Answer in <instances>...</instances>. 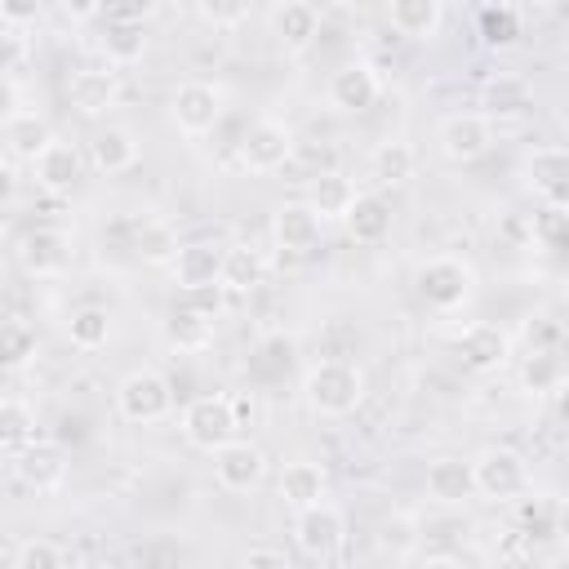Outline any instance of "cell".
Here are the masks:
<instances>
[{"instance_id":"1","label":"cell","mask_w":569,"mask_h":569,"mask_svg":"<svg viewBox=\"0 0 569 569\" xmlns=\"http://www.w3.org/2000/svg\"><path fill=\"white\" fill-rule=\"evenodd\" d=\"M302 396H307V405H311L316 413L342 418V413H351V409L365 400V373H360V365H351V360H320V365L307 369Z\"/></svg>"},{"instance_id":"2","label":"cell","mask_w":569,"mask_h":569,"mask_svg":"<svg viewBox=\"0 0 569 569\" xmlns=\"http://www.w3.org/2000/svg\"><path fill=\"white\" fill-rule=\"evenodd\" d=\"M182 436H187V445H191V449H204V453L227 449V445L240 436V422H236L231 396H222V391L196 396V400L182 409Z\"/></svg>"},{"instance_id":"3","label":"cell","mask_w":569,"mask_h":569,"mask_svg":"<svg viewBox=\"0 0 569 569\" xmlns=\"http://www.w3.org/2000/svg\"><path fill=\"white\" fill-rule=\"evenodd\" d=\"M471 284H476L471 267H467L462 258H449V253L427 258V262L413 271L418 298H422L427 307H436V311H458V307L471 298Z\"/></svg>"},{"instance_id":"4","label":"cell","mask_w":569,"mask_h":569,"mask_svg":"<svg viewBox=\"0 0 569 569\" xmlns=\"http://www.w3.org/2000/svg\"><path fill=\"white\" fill-rule=\"evenodd\" d=\"M116 409L129 422H160L173 409V387L160 369H133L116 387Z\"/></svg>"},{"instance_id":"5","label":"cell","mask_w":569,"mask_h":569,"mask_svg":"<svg viewBox=\"0 0 569 569\" xmlns=\"http://www.w3.org/2000/svg\"><path fill=\"white\" fill-rule=\"evenodd\" d=\"M471 467H476V489L493 502H516L520 493H529V462L507 445L480 449Z\"/></svg>"},{"instance_id":"6","label":"cell","mask_w":569,"mask_h":569,"mask_svg":"<svg viewBox=\"0 0 569 569\" xmlns=\"http://www.w3.org/2000/svg\"><path fill=\"white\" fill-rule=\"evenodd\" d=\"M169 116H173L178 133L200 138V133H209V129L222 120V89L209 84V80H187V84L173 89Z\"/></svg>"},{"instance_id":"7","label":"cell","mask_w":569,"mask_h":569,"mask_svg":"<svg viewBox=\"0 0 569 569\" xmlns=\"http://www.w3.org/2000/svg\"><path fill=\"white\" fill-rule=\"evenodd\" d=\"M293 538H298L302 556H311V560H333V556L342 551V542H347V520H342V511H338L333 502H316V507L298 511Z\"/></svg>"},{"instance_id":"8","label":"cell","mask_w":569,"mask_h":569,"mask_svg":"<svg viewBox=\"0 0 569 569\" xmlns=\"http://www.w3.org/2000/svg\"><path fill=\"white\" fill-rule=\"evenodd\" d=\"M293 160V129L284 120H258L240 138V164L249 173H276Z\"/></svg>"},{"instance_id":"9","label":"cell","mask_w":569,"mask_h":569,"mask_svg":"<svg viewBox=\"0 0 569 569\" xmlns=\"http://www.w3.org/2000/svg\"><path fill=\"white\" fill-rule=\"evenodd\" d=\"M493 147V124L480 111H458L440 124V151L453 164H471Z\"/></svg>"},{"instance_id":"10","label":"cell","mask_w":569,"mask_h":569,"mask_svg":"<svg viewBox=\"0 0 569 569\" xmlns=\"http://www.w3.org/2000/svg\"><path fill=\"white\" fill-rule=\"evenodd\" d=\"M213 476L227 493H249L267 476V453L253 440H231L227 449L213 453Z\"/></svg>"},{"instance_id":"11","label":"cell","mask_w":569,"mask_h":569,"mask_svg":"<svg viewBox=\"0 0 569 569\" xmlns=\"http://www.w3.org/2000/svg\"><path fill=\"white\" fill-rule=\"evenodd\" d=\"M378 93H382V80L373 71V62H347V67H338L329 76V102L338 111L360 116V111H369L378 102Z\"/></svg>"},{"instance_id":"12","label":"cell","mask_w":569,"mask_h":569,"mask_svg":"<svg viewBox=\"0 0 569 569\" xmlns=\"http://www.w3.org/2000/svg\"><path fill=\"white\" fill-rule=\"evenodd\" d=\"M507 356H511V338H507V329H498L489 320H471L458 333V360L476 373H489V369L507 365Z\"/></svg>"},{"instance_id":"13","label":"cell","mask_w":569,"mask_h":569,"mask_svg":"<svg viewBox=\"0 0 569 569\" xmlns=\"http://www.w3.org/2000/svg\"><path fill=\"white\" fill-rule=\"evenodd\" d=\"M271 236L284 253H311L320 244V213L307 200H284L271 213Z\"/></svg>"},{"instance_id":"14","label":"cell","mask_w":569,"mask_h":569,"mask_svg":"<svg viewBox=\"0 0 569 569\" xmlns=\"http://www.w3.org/2000/svg\"><path fill=\"white\" fill-rule=\"evenodd\" d=\"M18 262L27 267V276H58V271H67V262H71L67 231H58V227L27 231L22 244H18Z\"/></svg>"},{"instance_id":"15","label":"cell","mask_w":569,"mask_h":569,"mask_svg":"<svg viewBox=\"0 0 569 569\" xmlns=\"http://www.w3.org/2000/svg\"><path fill=\"white\" fill-rule=\"evenodd\" d=\"M9 467H13V476H18L27 489H36V493H53V489L67 480V458H62V449L49 445V440L27 445Z\"/></svg>"},{"instance_id":"16","label":"cell","mask_w":569,"mask_h":569,"mask_svg":"<svg viewBox=\"0 0 569 569\" xmlns=\"http://www.w3.org/2000/svg\"><path fill=\"white\" fill-rule=\"evenodd\" d=\"M480 489H476V467L462 462V458H431L427 462V498L440 502V507H462L471 502Z\"/></svg>"},{"instance_id":"17","label":"cell","mask_w":569,"mask_h":569,"mask_svg":"<svg viewBox=\"0 0 569 569\" xmlns=\"http://www.w3.org/2000/svg\"><path fill=\"white\" fill-rule=\"evenodd\" d=\"M525 182L547 204H569V151L565 147H538V151H529Z\"/></svg>"},{"instance_id":"18","label":"cell","mask_w":569,"mask_h":569,"mask_svg":"<svg viewBox=\"0 0 569 569\" xmlns=\"http://www.w3.org/2000/svg\"><path fill=\"white\" fill-rule=\"evenodd\" d=\"M222 253L218 244L209 240H196V244H182L178 258H173V280L182 293H196V289H213L222 284Z\"/></svg>"},{"instance_id":"19","label":"cell","mask_w":569,"mask_h":569,"mask_svg":"<svg viewBox=\"0 0 569 569\" xmlns=\"http://www.w3.org/2000/svg\"><path fill=\"white\" fill-rule=\"evenodd\" d=\"M49 142H53V129H49L44 116H36V111H27V107H13V111L4 116V151H9V160L36 164Z\"/></svg>"},{"instance_id":"20","label":"cell","mask_w":569,"mask_h":569,"mask_svg":"<svg viewBox=\"0 0 569 569\" xmlns=\"http://www.w3.org/2000/svg\"><path fill=\"white\" fill-rule=\"evenodd\" d=\"M80 169H84L80 151H76L71 142H58V138H53V142L40 151V160L31 164L36 187H40V191H49V196H67V191L80 182Z\"/></svg>"},{"instance_id":"21","label":"cell","mask_w":569,"mask_h":569,"mask_svg":"<svg viewBox=\"0 0 569 569\" xmlns=\"http://www.w3.org/2000/svg\"><path fill=\"white\" fill-rule=\"evenodd\" d=\"M67 98H71V107H76L80 116H102V111L116 107L120 80H116V71H107V67H84V71L71 76Z\"/></svg>"},{"instance_id":"22","label":"cell","mask_w":569,"mask_h":569,"mask_svg":"<svg viewBox=\"0 0 569 569\" xmlns=\"http://www.w3.org/2000/svg\"><path fill=\"white\" fill-rule=\"evenodd\" d=\"M356 187H351V178H342L338 169H320V173H311V182H307V204L320 213V222H342L347 213H351V204H356Z\"/></svg>"},{"instance_id":"23","label":"cell","mask_w":569,"mask_h":569,"mask_svg":"<svg viewBox=\"0 0 569 569\" xmlns=\"http://www.w3.org/2000/svg\"><path fill=\"white\" fill-rule=\"evenodd\" d=\"M271 31H276V40H280L289 53H302V49L320 36V13H316V4L289 0V4H280V9L271 13Z\"/></svg>"},{"instance_id":"24","label":"cell","mask_w":569,"mask_h":569,"mask_svg":"<svg viewBox=\"0 0 569 569\" xmlns=\"http://www.w3.org/2000/svg\"><path fill=\"white\" fill-rule=\"evenodd\" d=\"M387 22L409 40H431L445 22V4L440 0H391Z\"/></svg>"},{"instance_id":"25","label":"cell","mask_w":569,"mask_h":569,"mask_svg":"<svg viewBox=\"0 0 569 569\" xmlns=\"http://www.w3.org/2000/svg\"><path fill=\"white\" fill-rule=\"evenodd\" d=\"M342 227H347V236H351L356 244H378V240H387V231H391V204H387L382 196L365 191V196H356V204H351V213L342 218Z\"/></svg>"},{"instance_id":"26","label":"cell","mask_w":569,"mask_h":569,"mask_svg":"<svg viewBox=\"0 0 569 569\" xmlns=\"http://www.w3.org/2000/svg\"><path fill=\"white\" fill-rule=\"evenodd\" d=\"M178 231L164 222V218H142L133 227V258L147 262V267H173L178 258Z\"/></svg>"},{"instance_id":"27","label":"cell","mask_w":569,"mask_h":569,"mask_svg":"<svg viewBox=\"0 0 569 569\" xmlns=\"http://www.w3.org/2000/svg\"><path fill=\"white\" fill-rule=\"evenodd\" d=\"M164 342L178 351H204L213 342V316L196 311L191 302H178L164 320Z\"/></svg>"},{"instance_id":"28","label":"cell","mask_w":569,"mask_h":569,"mask_svg":"<svg viewBox=\"0 0 569 569\" xmlns=\"http://www.w3.org/2000/svg\"><path fill=\"white\" fill-rule=\"evenodd\" d=\"M98 49H102L107 67H133V62H142V53H147V27H142V22L107 18V31H102Z\"/></svg>"},{"instance_id":"29","label":"cell","mask_w":569,"mask_h":569,"mask_svg":"<svg viewBox=\"0 0 569 569\" xmlns=\"http://www.w3.org/2000/svg\"><path fill=\"white\" fill-rule=\"evenodd\" d=\"M133 160H138V142H133V133L129 129H102V133H93V142H89V164L98 169V173H124V169H133Z\"/></svg>"},{"instance_id":"30","label":"cell","mask_w":569,"mask_h":569,"mask_svg":"<svg viewBox=\"0 0 569 569\" xmlns=\"http://www.w3.org/2000/svg\"><path fill=\"white\" fill-rule=\"evenodd\" d=\"M280 498L293 511H307V507L325 502V467H316V462H289L280 471Z\"/></svg>"},{"instance_id":"31","label":"cell","mask_w":569,"mask_h":569,"mask_svg":"<svg viewBox=\"0 0 569 569\" xmlns=\"http://www.w3.org/2000/svg\"><path fill=\"white\" fill-rule=\"evenodd\" d=\"M0 445H4V458L13 462L27 445H36V413L31 405H22L18 396H4L0 400Z\"/></svg>"},{"instance_id":"32","label":"cell","mask_w":569,"mask_h":569,"mask_svg":"<svg viewBox=\"0 0 569 569\" xmlns=\"http://www.w3.org/2000/svg\"><path fill=\"white\" fill-rule=\"evenodd\" d=\"M413 147L405 142V138H387V142H378L373 147V156H369V173L382 182V187H400L405 178H413Z\"/></svg>"},{"instance_id":"33","label":"cell","mask_w":569,"mask_h":569,"mask_svg":"<svg viewBox=\"0 0 569 569\" xmlns=\"http://www.w3.org/2000/svg\"><path fill=\"white\" fill-rule=\"evenodd\" d=\"M262 253L253 249V244H231L227 253H222V289H231V293H249V289H258L262 284Z\"/></svg>"},{"instance_id":"34","label":"cell","mask_w":569,"mask_h":569,"mask_svg":"<svg viewBox=\"0 0 569 569\" xmlns=\"http://www.w3.org/2000/svg\"><path fill=\"white\" fill-rule=\"evenodd\" d=\"M569 378V369H565V360H560V351H551V347H533L529 356H525V365H520V382L529 387V391H556L560 382Z\"/></svg>"},{"instance_id":"35","label":"cell","mask_w":569,"mask_h":569,"mask_svg":"<svg viewBox=\"0 0 569 569\" xmlns=\"http://www.w3.org/2000/svg\"><path fill=\"white\" fill-rule=\"evenodd\" d=\"M67 338H71V347H80V351H98V347H107V338H111V316H107L102 307H80V311H71V320H67Z\"/></svg>"},{"instance_id":"36","label":"cell","mask_w":569,"mask_h":569,"mask_svg":"<svg viewBox=\"0 0 569 569\" xmlns=\"http://www.w3.org/2000/svg\"><path fill=\"white\" fill-rule=\"evenodd\" d=\"M529 102H533V89H529L520 76H493V80L485 84V107H489L493 116H520Z\"/></svg>"},{"instance_id":"37","label":"cell","mask_w":569,"mask_h":569,"mask_svg":"<svg viewBox=\"0 0 569 569\" xmlns=\"http://www.w3.org/2000/svg\"><path fill=\"white\" fill-rule=\"evenodd\" d=\"M529 236L551 253H569V204H542L529 222Z\"/></svg>"},{"instance_id":"38","label":"cell","mask_w":569,"mask_h":569,"mask_svg":"<svg viewBox=\"0 0 569 569\" xmlns=\"http://www.w3.org/2000/svg\"><path fill=\"white\" fill-rule=\"evenodd\" d=\"M13 569H67V556L49 538H27L13 556Z\"/></svg>"},{"instance_id":"39","label":"cell","mask_w":569,"mask_h":569,"mask_svg":"<svg viewBox=\"0 0 569 569\" xmlns=\"http://www.w3.org/2000/svg\"><path fill=\"white\" fill-rule=\"evenodd\" d=\"M480 31L489 44H511L520 36V13L511 4H502V9L489 4V9H480Z\"/></svg>"},{"instance_id":"40","label":"cell","mask_w":569,"mask_h":569,"mask_svg":"<svg viewBox=\"0 0 569 569\" xmlns=\"http://www.w3.org/2000/svg\"><path fill=\"white\" fill-rule=\"evenodd\" d=\"M27 360H36V329L22 325V320H9L4 325V365L22 369Z\"/></svg>"},{"instance_id":"41","label":"cell","mask_w":569,"mask_h":569,"mask_svg":"<svg viewBox=\"0 0 569 569\" xmlns=\"http://www.w3.org/2000/svg\"><path fill=\"white\" fill-rule=\"evenodd\" d=\"M196 18H204V22H213V27H231V22H244V18H249V4L200 0V4H196Z\"/></svg>"},{"instance_id":"42","label":"cell","mask_w":569,"mask_h":569,"mask_svg":"<svg viewBox=\"0 0 569 569\" xmlns=\"http://www.w3.org/2000/svg\"><path fill=\"white\" fill-rule=\"evenodd\" d=\"M240 569H293V565H289V556L276 551V547H249V551L240 556Z\"/></svg>"},{"instance_id":"43","label":"cell","mask_w":569,"mask_h":569,"mask_svg":"<svg viewBox=\"0 0 569 569\" xmlns=\"http://www.w3.org/2000/svg\"><path fill=\"white\" fill-rule=\"evenodd\" d=\"M182 302H191L196 311H204V316H213V320H218V311H222V284H213V289H196V293H182Z\"/></svg>"},{"instance_id":"44","label":"cell","mask_w":569,"mask_h":569,"mask_svg":"<svg viewBox=\"0 0 569 569\" xmlns=\"http://www.w3.org/2000/svg\"><path fill=\"white\" fill-rule=\"evenodd\" d=\"M98 13H107L102 4H93V0H80V4H71V0H62V18H76V22H89V18H98Z\"/></svg>"},{"instance_id":"45","label":"cell","mask_w":569,"mask_h":569,"mask_svg":"<svg viewBox=\"0 0 569 569\" xmlns=\"http://www.w3.org/2000/svg\"><path fill=\"white\" fill-rule=\"evenodd\" d=\"M231 409H236V422H240V431L253 422V400L249 396H231Z\"/></svg>"},{"instance_id":"46","label":"cell","mask_w":569,"mask_h":569,"mask_svg":"<svg viewBox=\"0 0 569 569\" xmlns=\"http://www.w3.org/2000/svg\"><path fill=\"white\" fill-rule=\"evenodd\" d=\"M551 396H556V413H560V422H569V378H565Z\"/></svg>"},{"instance_id":"47","label":"cell","mask_w":569,"mask_h":569,"mask_svg":"<svg viewBox=\"0 0 569 569\" xmlns=\"http://www.w3.org/2000/svg\"><path fill=\"white\" fill-rule=\"evenodd\" d=\"M556 533H560V538L569 542V498H565V502L556 507Z\"/></svg>"},{"instance_id":"48","label":"cell","mask_w":569,"mask_h":569,"mask_svg":"<svg viewBox=\"0 0 569 569\" xmlns=\"http://www.w3.org/2000/svg\"><path fill=\"white\" fill-rule=\"evenodd\" d=\"M422 569H462V565H458V560H449V556H431Z\"/></svg>"}]
</instances>
